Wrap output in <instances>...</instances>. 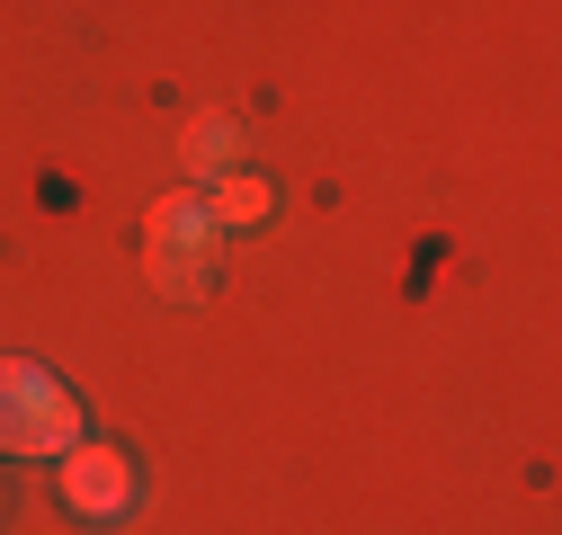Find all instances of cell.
<instances>
[{
    "mask_svg": "<svg viewBox=\"0 0 562 535\" xmlns=\"http://www.w3.org/2000/svg\"><path fill=\"white\" fill-rule=\"evenodd\" d=\"M268 206H277V196H268V179H250V170H224V179H215V196H205L215 232H224V224H268Z\"/></svg>",
    "mask_w": 562,
    "mask_h": 535,
    "instance_id": "obj_6",
    "label": "cell"
},
{
    "mask_svg": "<svg viewBox=\"0 0 562 535\" xmlns=\"http://www.w3.org/2000/svg\"><path fill=\"white\" fill-rule=\"evenodd\" d=\"M144 250H215V215H205V196H161L153 224H144Z\"/></svg>",
    "mask_w": 562,
    "mask_h": 535,
    "instance_id": "obj_3",
    "label": "cell"
},
{
    "mask_svg": "<svg viewBox=\"0 0 562 535\" xmlns=\"http://www.w3.org/2000/svg\"><path fill=\"white\" fill-rule=\"evenodd\" d=\"M179 161H188L196 179H224V170L241 161V125H233V116H196L188 144H179Z\"/></svg>",
    "mask_w": 562,
    "mask_h": 535,
    "instance_id": "obj_5",
    "label": "cell"
},
{
    "mask_svg": "<svg viewBox=\"0 0 562 535\" xmlns=\"http://www.w3.org/2000/svg\"><path fill=\"white\" fill-rule=\"evenodd\" d=\"M81 392L54 384L36 357H0V455H72Z\"/></svg>",
    "mask_w": 562,
    "mask_h": 535,
    "instance_id": "obj_1",
    "label": "cell"
},
{
    "mask_svg": "<svg viewBox=\"0 0 562 535\" xmlns=\"http://www.w3.org/2000/svg\"><path fill=\"white\" fill-rule=\"evenodd\" d=\"M63 509H72L81 526H116L125 509H134V464L116 455V446H72L63 455Z\"/></svg>",
    "mask_w": 562,
    "mask_h": 535,
    "instance_id": "obj_2",
    "label": "cell"
},
{
    "mask_svg": "<svg viewBox=\"0 0 562 535\" xmlns=\"http://www.w3.org/2000/svg\"><path fill=\"white\" fill-rule=\"evenodd\" d=\"M144 277H153V295H170V304H205V295H215L205 250H144Z\"/></svg>",
    "mask_w": 562,
    "mask_h": 535,
    "instance_id": "obj_4",
    "label": "cell"
}]
</instances>
